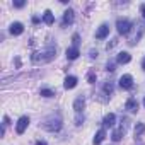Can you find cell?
I'll list each match as a JSON object with an SVG mask.
<instances>
[{"instance_id": "24", "label": "cell", "mask_w": 145, "mask_h": 145, "mask_svg": "<svg viewBox=\"0 0 145 145\" xmlns=\"http://www.w3.org/2000/svg\"><path fill=\"white\" fill-rule=\"evenodd\" d=\"M116 43H118V39H111V43L106 44V50H111L113 46H116Z\"/></svg>"}, {"instance_id": "22", "label": "cell", "mask_w": 145, "mask_h": 145, "mask_svg": "<svg viewBox=\"0 0 145 145\" xmlns=\"http://www.w3.org/2000/svg\"><path fill=\"white\" fill-rule=\"evenodd\" d=\"M87 80L91 82V84H96V74H94V72L91 70L89 72V74H87Z\"/></svg>"}, {"instance_id": "18", "label": "cell", "mask_w": 145, "mask_h": 145, "mask_svg": "<svg viewBox=\"0 0 145 145\" xmlns=\"http://www.w3.org/2000/svg\"><path fill=\"white\" fill-rule=\"evenodd\" d=\"M113 89H114V87H113V84H111V82H104L103 91H104V94H106V96H111V94H113Z\"/></svg>"}, {"instance_id": "20", "label": "cell", "mask_w": 145, "mask_h": 145, "mask_svg": "<svg viewBox=\"0 0 145 145\" xmlns=\"http://www.w3.org/2000/svg\"><path fill=\"white\" fill-rule=\"evenodd\" d=\"M143 131H145V125H143V123H138V125L135 126V135H137V137H140Z\"/></svg>"}, {"instance_id": "27", "label": "cell", "mask_w": 145, "mask_h": 145, "mask_svg": "<svg viewBox=\"0 0 145 145\" xmlns=\"http://www.w3.org/2000/svg\"><path fill=\"white\" fill-rule=\"evenodd\" d=\"M140 12H142V14H143V17H145V4H142V5H140Z\"/></svg>"}, {"instance_id": "9", "label": "cell", "mask_w": 145, "mask_h": 145, "mask_svg": "<svg viewBox=\"0 0 145 145\" xmlns=\"http://www.w3.org/2000/svg\"><path fill=\"white\" fill-rule=\"evenodd\" d=\"M84 108H86V99H84V96H79L74 101V109H75V113H82Z\"/></svg>"}, {"instance_id": "8", "label": "cell", "mask_w": 145, "mask_h": 145, "mask_svg": "<svg viewBox=\"0 0 145 145\" xmlns=\"http://www.w3.org/2000/svg\"><path fill=\"white\" fill-rule=\"evenodd\" d=\"M9 31H10V34H14V36H19V34H22V33H24V26H22L21 22H12Z\"/></svg>"}, {"instance_id": "2", "label": "cell", "mask_w": 145, "mask_h": 145, "mask_svg": "<svg viewBox=\"0 0 145 145\" xmlns=\"http://www.w3.org/2000/svg\"><path fill=\"white\" fill-rule=\"evenodd\" d=\"M61 123H63V121H61V116L56 113V114H51V116L44 118V121H43V128L48 130V131H60Z\"/></svg>"}, {"instance_id": "10", "label": "cell", "mask_w": 145, "mask_h": 145, "mask_svg": "<svg viewBox=\"0 0 145 145\" xmlns=\"http://www.w3.org/2000/svg\"><path fill=\"white\" fill-rule=\"evenodd\" d=\"M114 121H116V114H114V113H109V114L104 116L103 125H104L106 128H111V126H114Z\"/></svg>"}, {"instance_id": "5", "label": "cell", "mask_w": 145, "mask_h": 145, "mask_svg": "<svg viewBox=\"0 0 145 145\" xmlns=\"http://www.w3.org/2000/svg\"><path fill=\"white\" fill-rule=\"evenodd\" d=\"M120 87H121V89H131V87H133V77H131L130 74L121 75V79H120Z\"/></svg>"}, {"instance_id": "21", "label": "cell", "mask_w": 145, "mask_h": 145, "mask_svg": "<svg viewBox=\"0 0 145 145\" xmlns=\"http://www.w3.org/2000/svg\"><path fill=\"white\" fill-rule=\"evenodd\" d=\"M82 123H84V114H82V113H77V114H75V125L80 126Z\"/></svg>"}, {"instance_id": "17", "label": "cell", "mask_w": 145, "mask_h": 145, "mask_svg": "<svg viewBox=\"0 0 145 145\" xmlns=\"http://www.w3.org/2000/svg\"><path fill=\"white\" fill-rule=\"evenodd\" d=\"M104 137H106V130L103 128V130H99V131L96 133V137H94V143H96V145H99V143L104 140Z\"/></svg>"}, {"instance_id": "26", "label": "cell", "mask_w": 145, "mask_h": 145, "mask_svg": "<svg viewBox=\"0 0 145 145\" xmlns=\"http://www.w3.org/2000/svg\"><path fill=\"white\" fill-rule=\"evenodd\" d=\"M106 70H108V72H113V70H114V63H113V61H109V63L106 65Z\"/></svg>"}, {"instance_id": "13", "label": "cell", "mask_w": 145, "mask_h": 145, "mask_svg": "<svg viewBox=\"0 0 145 145\" xmlns=\"http://www.w3.org/2000/svg\"><path fill=\"white\" fill-rule=\"evenodd\" d=\"M130 60H131V56H130V53H126V51H121V53H118V56H116V61L121 63V65L130 63Z\"/></svg>"}, {"instance_id": "7", "label": "cell", "mask_w": 145, "mask_h": 145, "mask_svg": "<svg viewBox=\"0 0 145 145\" xmlns=\"http://www.w3.org/2000/svg\"><path fill=\"white\" fill-rule=\"evenodd\" d=\"M108 34H109V26H108V24H101L99 29L96 31V38H97V39H104Z\"/></svg>"}, {"instance_id": "31", "label": "cell", "mask_w": 145, "mask_h": 145, "mask_svg": "<svg viewBox=\"0 0 145 145\" xmlns=\"http://www.w3.org/2000/svg\"><path fill=\"white\" fill-rule=\"evenodd\" d=\"M143 106H145V99H143Z\"/></svg>"}, {"instance_id": "14", "label": "cell", "mask_w": 145, "mask_h": 145, "mask_svg": "<svg viewBox=\"0 0 145 145\" xmlns=\"http://www.w3.org/2000/svg\"><path fill=\"white\" fill-rule=\"evenodd\" d=\"M79 55H80V53H79V48H77V46H70V48L67 50V58H68V60H75Z\"/></svg>"}, {"instance_id": "15", "label": "cell", "mask_w": 145, "mask_h": 145, "mask_svg": "<svg viewBox=\"0 0 145 145\" xmlns=\"http://www.w3.org/2000/svg\"><path fill=\"white\" fill-rule=\"evenodd\" d=\"M43 22H44V24H48V26H51V24L55 22V17H53L51 10H44V16H43Z\"/></svg>"}, {"instance_id": "30", "label": "cell", "mask_w": 145, "mask_h": 145, "mask_svg": "<svg viewBox=\"0 0 145 145\" xmlns=\"http://www.w3.org/2000/svg\"><path fill=\"white\" fill-rule=\"evenodd\" d=\"M142 68H143V70H145V58H143V60H142Z\"/></svg>"}, {"instance_id": "1", "label": "cell", "mask_w": 145, "mask_h": 145, "mask_svg": "<svg viewBox=\"0 0 145 145\" xmlns=\"http://www.w3.org/2000/svg\"><path fill=\"white\" fill-rule=\"evenodd\" d=\"M56 56V46H48L41 51H36L31 55V61L34 65H44L48 61H51L53 58Z\"/></svg>"}, {"instance_id": "11", "label": "cell", "mask_w": 145, "mask_h": 145, "mask_svg": "<svg viewBox=\"0 0 145 145\" xmlns=\"http://www.w3.org/2000/svg\"><path fill=\"white\" fill-rule=\"evenodd\" d=\"M125 108L130 111V113H135L137 109H138V101L135 99V97H130L128 101H126V104H125Z\"/></svg>"}, {"instance_id": "25", "label": "cell", "mask_w": 145, "mask_h": 145, "mask_svg": "<svg viewBox=\"0 0 145 145\" xmlns=\"http://www.w3.org/2000/svg\"><path fill=\"white\" fill-rule=\"evenodd\" d=\"M26 5V2L24 0H19V2H14V7H17V9H21V7H24Z\"/></svg>"}, {"instance_id": "19", "label": "cell", "mask_w": 145, "mask_h": 145, "mask_svg": "<svg viewBox=\"0 0 145 145\" xmlns=\"http://www.w3.org/2000/svg\"><path fill=\"white\" fill-rule=\"evenodd\" d=\"M39 94H41L43 97H53V96H55V92H53L51 89H41Z\"/></svg>"}, {"instance_id": "4", "label": "cell", "mask_w": 145, "mask_h": 145, "mask_svg": "<svg viewBox=\"0 0 145 145\" xmlns=\"http://www.w3.org/2000/svg\"><path fill=\"white\" fill-rule=\"evenodd\" d=\"M27 125H29V116H21V118L17 120V125H16V131H17L19 135H22V133L26 131Z\"/></svg>"}, {"instance_id": "16", "label": "cell", "mask_w": 145, "mask_h": 145, "mask_svg": "<svg viewBox=\"0 0 145 145\" xmlns=\"http://www.w3.org/2000/svg\"><path fill=\"white\" fill-rule=\"evenodd\" d=\"M125 135V128H123V125L118 128V130H114L113 131V135H111V138L114 140V142H118V140H121V137Z\"/></svg>"}, {"instance_id": "23", "label": "cell", "mask_w": 145, "mask_h": 145, "mask_svg": "<svg viewBox=\"0 0 145 145\" xmlns=\"http://www.w3.org/2000/svg\"><path fill=\"white\" fill-rule=\"evenodd\" d=\"M72 43H74V46H77V48H79V43H80V36H79V34H74V36H72Z\"/></svg>"}, {"instance_id": "28", "label": "cell", "mask_w": 145, "mask_h": 145, "mask_svg": "<svg viewBox=\"0 0 145 145\" xmlns=\"http://www.w3.org/2000/svg\"><path fill=\"white\" fill-rule=\"evenodd\" d=\"M97 56V51H94V50H91V58H96Z\"/></svg>"}, {"instance_id": "29", "label": "cell", "mask_w": 145, "mask_h": 145, "mask_svg": "<svg viewBox=\"0 0 145 145\" xmlns=\"http://www.w3.org/2000/svg\"><path fill=\"white\" fill-rule=\"evenodd\" d=\"M36 145H46V142H43V140H39V142H36Z\"/></svg>"}, {"instance_id": "3", "label": "cell", "mask_w": 145, "mask_h": 145, "mask_svg": "<svg viewBox=\"0 0 145 145\" xmlns=\"http://www.w3.org/2000/svg\"><path fill=\"white\" fill-rule=\"evenodd\" d=\"M116 29L120 34H128L130 29H131V22L128 19H118L116 21Z\"/></svg>"}, {"instance_id": "6", "label": "cell", "mask_w": 145, "mask_h": 145, "mask_svg": "<svg viewBox=\"0 0 145 145\" xmlns=\"http://www.w3.org/2000/svg\"><path fill=\"white\" fill-rule=\"evenodd\" d=\"M74 19H75V12L72 10V9H68V10H65V14H63V21H61V24H63V26H68V24L74 22Z\"/></svg>"}, {"instance_id": "12", "label": "cell", "mask_w": 145, "mask_h": 145, "mask_svg": "<svg viewBox=\"0 0 145 145\" xmlns=\"http://www.w3.org/2000/svg\"><path fill=\"white\" fill-rule=\"evenodd\" d=\"M77 86V77H74V75H68L67 79H65V84H63V87L68 91V89H74Z\"/></svg>"}]
</instances>
